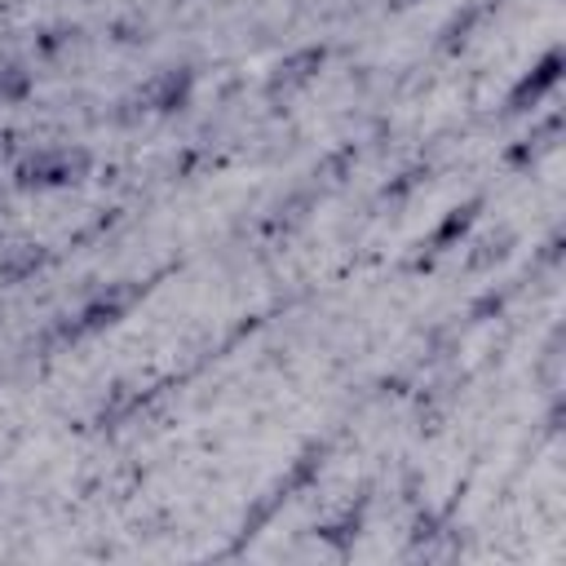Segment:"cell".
Segmentation results:
<instances>
[{"label": "cell", "mask_w": 566, "mask_h": 566, "mask_svg": "<svg viewBox=\"0 0 566 566\" xmlns=\"http://www.w3.org/2000/svg\"><path fill=\"white\" fill-rule=\"evenodd\" d=\"M486 13H491V4H464L460 13H451V18L442 22V31H438V49H442V53H460V49L473 40V31L486 22Z\"/></svg>", "instance_id": "obj_11"}, {"label": "cell", "mask_w": 566, "mask_h": 566, "mask_svg": "<svg viewBox=\"0 0 566 566\" xmlns=\"http://www.w3.org/2000/svg\"><path fill=\"white\" fill-rule=\"evenodd\" d=\"M327 451H332V447H327V438H310V442L292 455V464H287V469H283V473H279V478H274V482H270V486H265V491L243 509L230 553H239L243 544H252V539H256V535H261V531H265V526H270V522H274V517H279V513L301 495V491H310V486L318 482V473L327 469Z\"/></svg>", "instance_id": "obj_1"}, {"label": "cell", "mask_w": 566, "mask_h": 566, "mask_svg": "<svg viewBox=\"0 0 566 566\" xmlns=\"http://www.w3.org/2000/svg\"><path fill=\"white\" fill-rule=\"evenodd\" d=\"M424 181H429V164H411V168H402L394 181H385L376 199H380V203H389V208H394V203H407Z\"/></svg>", "instance_id": "obj_14"}, {"label": "cell", "mask_w": 566, "mask_h": 566, "mask_svg": "<svg viewBox=\"0 0 566 566\" xmlns=\"http://www.w3.org/2000/svg\"><path fill=\"white\" fill-rule=\"evenodd\" d=\"M513 243H517V234H513L509 226H504V230H491V234H482V239L469 248V256H464V270H473V274H486V270H495L500 261H509Z\"/></svg>", "instance_id": "obj_12"}, {"label": "cell", "mask_w": 566, "mask_h": 566, "mask_svg": "<svg viewBox=\"0 0 566 566\" xmlns=\"http://www.w3.org/2000/svg\"><path fill=\"white\" fill-rule=\"evenodd\" d=\"M504 301H509V292H482V296L473 301L469 318H473V323H486L491 314H500V310H504Z\"/></svg>", "instance_id": "obj_15"}, {"label": "cell", "mask_w": 566, "mask_h": 566, "mask_svg": "<svg viewBox=\"0 0 566 566\" xmlns=\"http://www.w3.org/2000/svg\"><path fill=\"white\" fill-rule=\"evenodd\" d=\"M71 40H75V27H49V31L35 40V49H40L44 57H53V53H57L62 44H71Z\"/></svg>", "instance_id": "obj_16"}, {"label": "cell", "mask_w": 566, "mask_h": 566, "mask_svg": "<svg viewBox=\"0 0 566 566\" xmlns=\"http://www.w3.org/2000/svg\"><path fill=\"white\" fill-rule=\"evenodd\" d=\"M367 504H371V500H367V491H363V495H358L354 504H345L336 517L318 522V526H314V539L327 544V548L340 553V557L354 553V544H358V535H363V526H367Z\"/></svg>", "instance_id": "obj_8"}, {"label": "cell", "mask_w": 566, "mask_h": 566, "mask_svg": "<svg viewBox=\"0 0 566 566\" xmlns=\"http://www.w3.org/2000/svg\"><path fill=\"white\" fill-rule=\"evenodd\" d=\"M88 172H93V150L88 146H40V150H27L13 164V186L27 190V195L71 190V186H84Z\"/></svg>", "instance_id": "obj_3"}, {"label": "cell", "mask_w": 566, "mask_h": 566, "mask_svg": "<svg viewBox=\"0 0 566 566\" xmlns=\"http://www.w3.org/2000/svg\"><path fill=\"white\" fill-rule=\"evenodd\" d=\"M327 57H332V49H327V44H301V49L283 53V57L270 66V75H265V88H261V93H265V102H270V106H279V102H287V97L305 93V88L323 75Z\"/></svg>", "instance_id": "obj_4"}, {"label": "cell", "mask_w": 566, "mask_h": 566, "mask_svg": "<svg viewBox=\"0 0 566 566\" xmlns=\"http://www.w3.org/2000/svg\"><path fill=\"white\" fill-rule=\"evenodd\" d=\"M482 208H486V199H482V195H469L464 203L447 208V212L438 217V226L429 230V239L420 243V256H416L411 265H416V270H424V265H433V256H442V252L460 248V243H464V239L473 234V226H478Z\"/></svg>", "instance_id": "obj_7"}, {"label": "cell", "mask_w": 566, "mask_h": 566, "mask_svg": "<svg viewBox=\"0 0 566 566\" xmlns=\"http://www.w3.org/2000/svg\"><path fill=\"white\" fill-rule=\"evenodd\" d=\"M557 137H562V111H548L526 137H517V142L504 150V164L517 168V172H526V168H535V164L557 146Z\"/></svg>", "instance_id": "obj_9"}, {"label": "cell", "mask_w": 566, "mask_h": 566, "mask_svg": "<svg viewBox=\"0 0 566 566\" xmlns=\"http://www.w3.org/2000/svg\"><path fill=\"white\" fill-rule=\"evenodd\" d=\"M35 93V71L27 62H4L0 66V106H22Z\"/></svg>", "instance_id": "obj_13"}, {"label": "cell", "mask_w": 566, "mask_h": 566, "mask_svg": "<svg viewBox=\"0 0 566 566\" xmlns=\"http://www.w3.org/2000/svg\"><path fill=\"white\" fill-rule=\"evenodd\" d=\"M562 75H566V53H562V44H553V49L539 53V62H535L531 71H522V75L513 80V88L504 93V115H526V111H535V106L562 84Z\"/></svg>", "instance_id": "obj_6"}, {"label": "cell", "mask_w": 566, "mask_h": 566, "mask_svg": "<svg viewBox=\"0 0 566 566\" xmlns=\"http://www.w3.org/2000/svg\"><path fill=\"white\" fill-rule=\"evenodd\" d=\"M394 9H411V4H420V0H389Z\"/></svg>", "instance_id": "obj_18"}, {"label": "cell", "mask_w": 566, "mask_h": 566, "mask_svg": "<svg viewBox=\"0 0 566 566\" xmlns=\"http://www.w3.org/2000/svg\"><path fill=\"white\" fill-rule=\"evenodd\" d=\"M142 296H146V283H133V279L111 283V287L93 292L75 314H66V318L49 332V340H53V345H80V340H88V336H102V332H111L115 323H124L128 310H133Z\"/></svg>", "instance_id": "obj_2"}, {"label": "cell", "mask_w": 566, "mask_h": 566, "mask_svg": "<svg viewBox=\"0 0 566 566\" xmlns=\"http://www.w3.org/2000/svg\"><path fill=\"white\" fill-rule=\"evenodd\" d=\"M44 265H49V248L44 243H18V248H9L0 256V283L4 287H18V283L35 279Z\"/></svg>", "instance_id": "obj_10"}, {"label": "cell", "mask_w": 566, "mask_h": 566, "mask_svg": "<svg viewBox=\"0 0 566 566\" xmlns=\"http://www.w3.org/2000/svg\"><path fill=\"white\" fill-rule=\"evenodd\" d=\"M195 66H164V71H155L137 93H133V106L142 111V115H159V119H168V115H181L190 102H195Z\"/></svg>", "instance_id": "obj_5"}, {"label": "cell", "mask_w": 566, "mask_h": 566, "mask_svg": "<svg viewBox=\"0 0 566 566\" xmlns=\"http://www.w3.org/2000/svg\"><path fill=\"white\" fill-rule=\"evenodd\" d=\"M539 261H544V265H557V261H562V230H553V234H548V243H544Z\"/></svg>", "instance_id": "obj_17"}]
</instances>
